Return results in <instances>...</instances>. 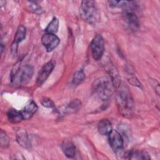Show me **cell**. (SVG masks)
<instances>
[{
    "label": "cell",
    "instance_id": "obj_1",
    "mask_svg": "<svg viewBox=\"0 0 160 160\" xmlns=\"http://www.w3.org/2000/svg\"><path fill=\"white\" fill-rule=\"evenodd\" d=\"M116 104L120 114L126 118H131L134 111V101L130 92L122 89L116 96Z\"/></svg>",
    "mask_w": 160,
    "mask_h": 160
},
{
    "label": "cell",
    "instance_id": "obj_2",
    "mask_svg": "<svg viewBox=\"0 0 160 160\" xmlns=\"http://www.w3.org/2000/svg\"><path fill=\"white\" fill-rule=\"evenodd\" d=\"M94 92L102 101L109 99L115 89L109 78L102 77L97 79L92 85Z\"/></svg>",
    "mask_w": 160,
    "mask_h": 160
},
{
    "label": "cell",
    "instance_id": "obj_3",
    "mask_svg": "<svg viewBox=\"0 0 160 160\" xmlns=\"http://www.w3.org/2000/svg\"><path fill=\"white\" fill-rule=\"evenodd\" d=\"M81 18L89 24H95L99 18L96 2L94 1H82L79 8Z\"/></svg>",
    "mask_w": 160,
    "mask_h": 160
},
{
    "label": "cell",
    "instance_id": "obj_4",
    "mask_svg": "<svg viewBox=\"0 0 160 160\" xmlns=\"http://www.w3.org/2000/svg\"><path fill=\"white\" fill-rule=\"evenodd\" d=\"M33 74V67L30 64H26L15 71L11 75V81L16 84H24L31 79Z\"/></svg>",
    "mask_w": 160,
    "mask_h": 160
},
{
    "label": "cell",
    "instance_id": "obj_5",
    "mask_svg": "<svg viewBox=\"0 0 160 160\" xmlns=\"http://www.w3.org/2000/svg\"><path fill=\"white\" fill-rule=\"evenodd\" d=\"M134 8L132 1H129L124 8V19L130 28L135 30L139 26V21L138 16L134 12Z\"/></svg>",
    "mask_w": 160,
    "mask_h": 160
},
{
    "label": "cell",
    "instance_id": "obj_6",
    "mask_svg": "<svg viewBox=\"0 0 160 160\" xmlns=\"http://www.w3.org/2000/svg\"><path fill=\"white\" fill-rule=\"evenodd\" d=\"M90 46L92 58L96 61L101 59L104 51V41L102 36L99 34H96L92 39Z\"/></svg>",
    "mask_w": 160,
    "mask_h": 160
},
{
    "label": "cell",
    "instance_id": "obj_7",
    "mask_svg": "<svg viewBox=\"0 0 160 160\" xmlns=\"http://www.w3.org/2000/svg\"><path fill=\"white\" fill-rule=\"evenodd\" d=\"M41 42L48 52L54 50L60 43L59 38L53 34L45 33L41 38Z\"/></svg>",
    "mask_w": 160,
    "mask_h": 160
},
{
    "label": "cell",
    "instance_id": "obj_8",
    "mask_svg": "<svg viewBox=\"0 0 160 160\" xmlns=\"http://www.w3.org/2000/svg\"><path fill=\"white\" fill-rule=\"evenodd\" d=\"M109 136V144L115 152H119L123 149L124 141L121 134L116 130H112Z\"/></svg>",
    "mask_w": 160,
    "mask_h": 160
},
{
    "label": "cell",
    "instance_id": "obj_9",
    "mask_svg": "<svg viewBox=\"0 0 160 160\" xmlns=\"http://www.w3.org/2000/svg\"><path fill=\"white\" fill-rule=\"evenodd\" d=\"M104 65L106 72L109 74V78L111 79L113 86L115 88H118L120 86L121 83V78L118 69L111 61H108Z\"/></svg>",
    "mask_w": 160,
    "mask_h": 160
},
{
    "label": "cell",
    "instance_id": "obj_10",
    "mask_svg": "<svg viewBox=\"0 0 160 160\" xmlns=\"http://www.w3.org/2000/svg\"><path fill=\"white\" fill-rule=\"evenodd\" d=\"M54 68V64L52 61H49L46 62L40 69L38 74L36 84L39 86H41L49 77V74L52 71Z\"/></svg>",
    "mask_w": 160,
    "mask_h": 160
},
{
    "label": "cell",
    "instance_id": "obj_11",
    "mask_svg": "<svg viewBox=\"0 0 160 160\" xmlns=\"http://www.w3.org/2000/svg\"><path fill=\"white\" fill-rule=\"evenodd\" d=\"M26 35V28L23 26L21 25L18 27L16 32L14 36V41L12 44V51H16L17 50V46L19 42L22 41Z\"/></svg>",
    "mask_w": 160,
    "mask_h": 160
},
{
    "label": "cell",
    "instance_id": "obj_12",
    "mask_svg": "<svg viewBox=\"0 0 160 160\" xmlns=\"http://www.w3.org/2000/svg\"><path fill=\"white\" fill-rule=\"evenodd\" d=\"M98 130L102 136H108L112 131V124L108 119H101L98 123Z\"/></svg>",
    "mask_w": 160,
    "mask_h": 160
},
{
    "label": "cell",
    "instance_id": "obj_13",
    "mask_svg": "<svg viewBox=\"0 0 160 160\" xmlns=\"http://www.w3.org/2000/svg\"><path fill=\"white\" fill-rule=\"evenodd\" d=\"M38 106L32 101L28 103L21 111L23 119L25 120L30 119L37 111Z\"/></svg>",
    "mask_w": 160,
    "mask_h": 160
},
{
    "label": "cell",
    "instance_id": "obj_14",
    "mask_svg": "<svg viewBox=\"0 0 160 160\" xmlns=\"http://www.w3.org/2000/svg\"><path fill=\"white\" fill-rule=\"evenodd\" d=\"M16 139L19 144L25 148H28L31 146L30 140L28 135L24 129H19L16 134Z\"/></svg>",
    "mask_w": 160,
    "mask_h": 160
},
{
    "label": "cell",
    "instance_id": "obj_15",
    "mask_svg": "<svg viewBox=\"0 0 160 160\" xmlns=\"http://www.w3.org/2000/svg\"><path fill=\"white\" fill-rule=\"evenodd\" d=\"M8 120L12 123H19L23 120V116L21 111H19L14 109H10L7 112Z\"/></svg>",
    "mask_w": 160,
    "mask_h": 160
},
{
    "label": "cell",
    "instance_id": "obj_16",
    "mask_svg": "<svg viewBox=\"0 0 160 160\" xmlns=\"http://www.w3.org/2000/svg\"><path fill=\"white\" fill-rule=\"evenodd\" d=\"M62 150L65 156L69 158H72L76 154V148L74 145L69 141L64 142L62 144Z\"/></svg>",
    "mask_w": 160,
    "mask_h": 160
},
{
    "label": "cell",
    "instance_id": "obj_17",
    "mask_svg": "<svg viewBox=\"0 0 160 160\" xmlns=\"http://www.w3.org/2000/svg\"><path fill=\"white\" fill-rule=\"evenodd\" d=\"M127 156H128V159H149L150 156L149 154L142 151H131L128 153Z\"/></svg>",
    "mask_w": 160,
    "mask_h": 160
},
{
    "label": "cell",
    "instance_id": "obj_18",
    "mask_svg": "<svg viewBox=\"0 0 160 160\" xmlns=\"http://www.w3.org/2000/svg\"><path fill=\"white\" fill-rule=\"evenodd\" d=\"M81 106V102L79 99H74L66 106L65 111L68 114L74 113L78 111Z\"/></svg>",
    "mask_w": 160,
    "mask_h": 160
},
{
    "label": "cell",
    "instance_id": "obj_19",
    "mask_svg": "<svg viewBox=\"0 0 160 160\" xmlns=\"http://www.w3.org/2000/svg\"><path fill=\"white\" fill-rule=\"evenodd\" d=\"M59 28V20L56 18L54 17L49 24L48 25L46 28L45 29V31L46 33L53 34H55L58 30Z\"/></svg>",
    "mask_w": 160,
    "mask_h": 160
},
{
    "label": "cell",
    "instance_id": "obj_20",
    "mask_svg": "<svg viewBox=\"0 0 160 160\" xmlns=\"http://www.w3.org/2000/svg\"><path fill=\"white\" fill-rule=\"evenodd\" d=\"M84 79L85 74L83 69H79L74 73L72 79V83L75 85H79L83 82Z\"/></svg>",
    "mask_w": 160,
    "mask_h": 160
},
{
    "label": "cell",
    "instance_id": "obj_21",
    "mask_svg": "<svg viewBox=\"0 0 160 160\" xmlns=\"http://www.w3.org/2000/svg\"><path fill=\"white\" fill-rule=\"evenodd\" d=\"M29 3V8L30 10L31 11H32L34 13L37 14H41V13H42L43 10L42 9V8L37 4L36 2H34V1H29L28 2Z\"/></svg>",
    "mask_w": 160,
    "mask_h": 160
},
{
    "label": "cell",
    "instance_id": "obj_22",
    "mask_svg": "<svg viewBox=\"0 0 160 160\" xmlns=\"http://www.w3.org/2000/svg\"><path fill=\"white\" fill-rule=\"evenodd\" d=\"M0 141L1 145L2 147L6 148L9 145V138L6 134V133L3 131L1 130L0 132Z\"/></svg>",
    "mask_w": 160,
    "mask_h": 160
},
{
    "label": "cell",
    "instance_id": "obj_23",
    "mask_svg": "<svg viewBox=\"0 0 160 160\" xmlns=\"http://www.w3.org/2000/svg\"><path fill=\"white\" fill-rule=\"evenodd\" d=\"M127 1H109V6L114 8H124L128 3Z\"/></svg>",
    "mask_w": 160,
    "mask_h": 160
},
{
    "label": "cell",
    "instance_id": "obj_24",
    "mask_svg": "<svg viewBox=\"0 0 160 160\" xmlns=\"http://www.w3.org/2000/svg\"><path fill=\"white\" fill-rule=\"evenodd\" d=\"M41 104L46 107V108H49L51 109H54L55 108V104L54 102L52 101L51 99L48 98H44L41 100Z\"/></svg>",
    "mask_w": 160,
    "mask_h": 160
}]
</instances>
